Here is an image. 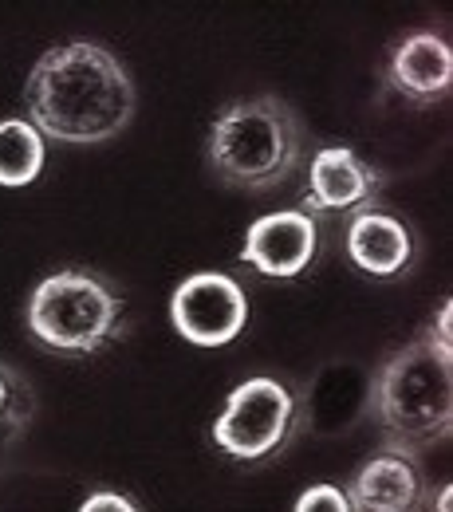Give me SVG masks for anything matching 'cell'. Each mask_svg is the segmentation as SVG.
Segmentation results:
<instances>
[{
    "label": "cell",
    "mask_w": 453,
    "mask_h": 512,
    "mask_svg": "<svg viewBox=\"0 0 453 512\" xmlns=\"http://www.w3.org/2000/svg\"><path fill=\"white\" fill-rule=\"evenodd\" d=\"M387 87L406 99L410 107H434L450 95L453 83V52L438 32H414L394 44L387 67H383Z\"/></svg>",
    "instance_id": "obj_10"
},
{
    "label": "cell",
    "mask_w": 453,
    "mask_h": 512,
    "mask_svg": "<svg viewBox=\"0 0 453 512\" xmlns=\"http://www.w3.org/2000/svg\"><path fill=\"white\" fill-rule=\"evenodd\" d=\"M24 323L44 351L87 359L127 335V300L111 276L95 268H64L32 288Z\"/></svg>",
    "instance_id": "obj_4"
},
{
    "label": "cell",
    "mask_w": 453,
    "mask_h": 512,
    "mask_svg": "<svg viewBox=\"0 0 453 512\" xmlns=\"http://www.w3.org/2000/svg\"><path fill=\"white\" fill-rule=\"evenodd\" d=\"M343 493L351 512H434L422 461L390 449L363 461Z\"/></svg>",
    "instance_id": "obj_9"
},
{
    "label": "cell",
    "mask_w": 453,
    "mask_h": 512,
    "mask_svg": "<svg viewBox=\"0 0 453 512\" xmlns=\"http://www.w3.org/2000/svg\"><path fill=\"white\" fill-rule=\"evenodd\" d=\"M343 253L359 272L390 280V276H402L414 264L418 249H414V233L406 229V221L394 217L383 205H375V209H363L347 221Z\"/></svg>",
    "instance_id": "obj_11"
},
{
    "label": "cell",
    "mask_w": 453,
    "mask_h": 512,
    "mask_svg": "<svg viewBox=\"0 0 453 512\" xmlns=\"http://www.w3.org/2000/svg\"><path fill=\"white\" fill-rule=\"evenodd\" d=\"M320 256V221H312L304 209H280L264 213L245 229L241 260L272 280H292L312 268Z\"/></svg>",
    "instance_id": "obj_8"
},
{
    "label": "cell",
    "mask_w": 453,
    "mask_h": 512,
    "mask_svg": "<svg viewBox=\"0 0 453 512\" xmlns=\"http://www.w3.org/2000/svg\"><path fill=\"white\" fill-rule=\"evenodd\" d=\"M170 323L194 347H229L249 327V292L229 272H194L170 300Z\"/></svg>",
    "instance_id": "obj_6"
},
{
    "label": "cell",
    "mask_w": 453,
    "mask_h": 512,
    "mask_svg": "<svg viewBox=\"0 0 453 512\" xmlns=\"http://www.w3.org/2000/svg\"><path fill=\"white\" fill-rule=\"evenodd\" d=\"M371 410L390 453L422 457L453 430V351L426 331L387 355L371 383Z\"/></svg>",
    "instance_id": "obj_3"
},
{
    "label": "cell",
    "mask_w": 453,
    "mask_h": 512,
    "mask_svg": "<svg viewBox=\"0 0 453 512\" xmlns=\"http://www.w3.org/2000/svg\"><path fill=\"white\" fill-rule=\"evenodd\" d=\"M28 123L67 146L111 142L134 119V83L115 52L67 40L44 52L24 83Z\"/></svg>",
    "instance_id": "obj_1"
},
{
    "label": "cell",
    "mask_w": 453,
    "mask_h": 512,
    "mask_svg": "<svg viewBox=\"0 0 453 512\" xmlns=\"http://www.w3.org/2000/svg\"><path fill=\"white\" fill-rule=\"evenodd\" d=\"M292 512H351V505H347V493H343L339 485L320 481V485H308V489L296 497Z\"/></svg>",
    "instance_id": "obj_14"
},
{
    "label": "cell",
    "mask_w": 453,
    "mask_h": 512,
    "mask_svg": "<svg viewBox=\"0 0 453 512\" xmlns=\"http://www.w3.org/2000/svg\"><path fill=\"white\" fill-rule=\"evenodd\" d=\"M300 430V398L272 375L245 379L229 390L217 422L213 446L233 461H268Z\"/></svg>",
    "instance_id": "obj_5"
},
{
    "label": "cell",
    "mask_w": 453,
    "mask_h": 512,
    "mask_svg": "<svg viewBox=\"0 0 453 512\" xmlns=\"http://www.w3.org/2000/svg\"><path fill=\"white\" fill-rule=\"evenodd\" d=\"M304 146L308 130L292 103L280 95H249L225 103L209 123L205 166L229 190L268 193L300 170Z\"/></svg>",
    "instance_id": "obj_2"
},
{
    "label": "cell",
    "mask_w": 453,
    "mask_h": 512,
    "mask_svg": "<svg viewBox=\"0 0 453 512\" xmlns=\"http://www.w3.org/2000/svg\"><path fill=\"white\" fill-rule=\"evenodd\" d=\"M387 174L355 154L351 146H320L308 162V186L300 197V209L320 221V217H355L363 209H375L383 201Z\"/></svg>",
    "instance_id": "obj_7"
},
{
    "label": "cell",
    "mask_w": 453,
    "mask_h": 512,
    "mask_svg": "<svg viewBox=\"0 0 453 512\" xmlns=\"http://www.w3.org/2000/svg\"><path fill=\"white\" fill-rule=\"evenodd\" d=\"M48 142L28 119H4L0 123V186L20 190L32 186L44 170Z\"/></svg>",
    "instance_id": "obj_12"
},
{
    "label": "cell",
    "mask_w": 453,
    "mask_h": 512,
    "mask_svg": "<svg viewBox=\"0 0 453 512\" xmlns=\"http://www.w3.org/2000/svg\"><path fill=\"white\" fill-rule=\"evenodd\" d=\"M450 501H453V489H450V485H442V489H438V505H430V509L450 512Z\"/></svg>",
    "instance_id": "obj_16"
},
{
    "label": "cell",
    "mask_w": 453,
    "mask_h": 512,
    "mask_svg": "<svg viewBox=\"0 0 453 512\" xmlns=\"http://www.w3.org/2000/svg\"><path fill=\"white\" fill-rule=\"evenodd\" d=\"M79 512H142L134 501H130L127 493H115V489H99V493H91Z\"/></svg>",
    "instance_id": "obj_15"
},
{
    "label": "cell",
    "mask_w": 453,
    "mask_h": 512,
    "mask_svg": "<svg viewBox=\"0 0 453 512\" xmlns=\"http://www.w3.org/2000/svg\"><path fill=\"white\" fill-rule=\"evenodd\" d=\"M32 414H36V398H32L28 379L16 367L0 363V446L20 438L32 422Z\"/></svg>",
    "instance_id": "obj_13"
}]
</instances>
